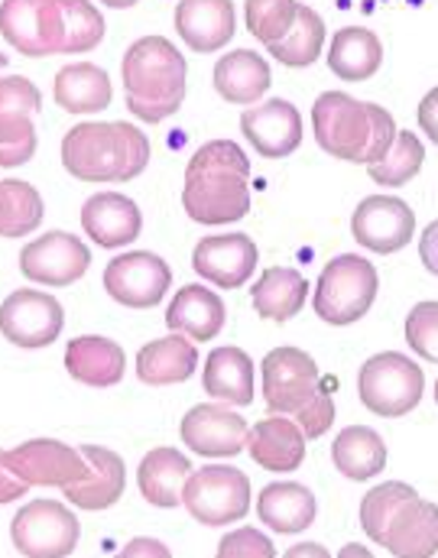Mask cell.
Returning a JSON list of instances; mask_svg holds the SVG:
<instances>
[{
	"label": "cell",
	"mask_w": 438,
	"mask_h": 558,
	"mask_svg": "<svg viewBox=\"0 0 438 558\" xmlns=\"http://www.w3.org/2000/svg\"><path fill=\"white\" fill-rule=\"evenodd\" d=\"M312 131L318 146L344 162H364L370 146V111L344 92H325L312 105Z\"/></svg>",
	"instance_id": "obj_7"
},
{
	"label": "cell",
	"mask_w": 438,
	"mask_h": 558,
	"mask_svg": "<svg viewBox=\"0 0 438 558\" xmlns=\"http://www.w3.org/2000/svg\"><path fill=\"white\" fill-rule=\"evenodd\" d=\"M423 390H426L423 367L400 351H384L361 364L357 397L374 416L400 418L413 413L423 403Z\"/></svg>",
	"instance_id": "obj_5"
},
{
	"label": "cell",
	"mask_w": 438,
	"mask_h": 558,
	"mask_svg": "<svg viewBox=\"0 0 438 558\" xmlns=\"http://www.w3.org/2000/svg\"><path fill=\"white\" fill-rule=\"evenodd\" d=\"M238 16L231 0H179L175 33L195 52H218L234 39Z\"/></svg>",
	"instance_id": "obj_21"
},
{
	"label": "cell",
	"mask_w": 438,
	"mask_h": 558,
	"mask_svg": "<svg viewBox=\"0 0 438 558\" xmlns=\"http://www.w3.org/2000/svg\"><path fill=\"white\" fill-rule=\"evenodd\" d=\"M101 3H108V7H114V10H127V7H134V3H141V0H101Z\"/></svg>",
	"instance_id": "obj_52"
},
{
	"label": "cell",
	"mask_w": 438,
	"mask_h": 558,
	"mask_svg": "<svg viewBox=\"0 0 438 558\" xmlns=\"http://www.w3.org/2000/svg\"><path fill=\"white\" fill-rule=\"evenodd\" d=\"M188 477H192V461L175 448H153L137 471L144 500L162 510H172L182 504V490Z\"/></svg>",
	"instance_id": "obj_32"
},
{
	"label": "cell",
	"mask_w": 438,
	"mask_h": 558,
	"mask_svg": "<svg viewBox=\"0 0 438 558\" xmlns=\"http://www.w3.org/2000/svg\"><path fill=\"white\" fill-rule=\"evenodd\" d=\"M377 292H380V277L374 264L361 254H341L325 264L321 277L315 282L312 308L321 322L344 328L370 312Z\"/></svg>",
	"instance_id": "obj_4"
},
{
	"label": "cell",
	"mask_w": 438,
	"mask_h": 558,
	"mask_svg": "<svg viewBox=\"0 0 438 558\" xmlns=\"http://www.w3.org/2000/svg\"><path fill=\"white\" fill-rule=\"evenodd\" d=\"M78 536H82L78 517L56 500H33L10 523V539L16 553H23L26 558L72 556Z\"/></svg>",
	"instance_id": "obj_9"
},
{
	"label": "cell",
	"mask_w": 438,
	"mask_h": 558,
	"mask_svg": "<svg viewBox=\"0 0 438 558\" xmlns=\"http://www.w3.org/2000/svg\"><path fill=\"white\" fill-rule=\"evenodd\" d=\"M295 418V425L305 432V438H321L328 428H331V422H334V400H331V387H325L299 416Z\"/></svg>",
	"instance_id": "obj_45"
},
{
	"label": "cell",
	"mask_w": 438,
	"mask_h": 558,
	"mask_svg": "<svg viewBox=\"0 0 438 558\" xmlns=\"http://www.w3.org/2000/svg\"><path fill=\"white\" fill-rule=\"evenodd\" d=\"M331 461L348 481H370L387 468V445L367 425H348L334 435Z\"/></svg>",
	"instance_id": "obj_34"
},
{
	"label": "cell",
	"mask_w": 438,
	"mask_h": 558,
	"mask_svg": "<svg viewBox=\"0 0 438 558\" xmlns=\"http://www.w3.org/2000/svg\"><path fill=\"white\" fill-rule=\"evenodd\" d=\"M419 257H423V267L438 277V218L423 231V238H419Z\"/></svg>",
	"instance_id": "obj_49"
},
{
	"label": "cell",
	"mask_w": 438,
	"mask_h": 558,
	"mask_svg": "<svg viewBox=\"0 0 438 558\" xmlns=\"http://www.w3.org/2000/svg\"><path fill=\"white\" fill-rule=\"evenodd\" d=\"M198 367V351L185 335H166L141 348L137 354V377L149 387H169L182 384L195 374Z\"/></svg>",
	"instance_id": "obj_31"
},
{
	"label": "cell",
	"mask_w": 438,
	"mask_h": 558,
	"mask_svg": "<svg viewBox=\"0 0 438 558\" xmlns=\"http://www.w3.org/2000/svg\"><path fill=\"white\" fill-rule=\"evenodd\" d=\"M241 131L260 156L283 159L302 143V114L292 101L270 98L241 114Z\"/></svg>",
	"instance_id": "obj_18"
},
{
	"label": "cell",
	"mask_w": 438,
	"mask_h": 558,
	"mask_svg": "<svg viewBox=\"0 0 438 558\" xmlns=\"http://www.w3.org/2000/svg\"><path fill=\"white\" fill-rule=\"evenodd\" d=\"M166 325L188 341H211L224 328V302L202 282L182 286L166 308Z\"/></svg>",
	"instance_id": "obj_24"
},
{
	"label": "cell",
	"mask_w": 438,
	"mask_h": 558,
	"mask_svg": "<svg viewBox=\"0 0 438 558\" xmlns=\"http://www.w3.org/2000/svg\"><path fill=\"white\" fill-rule=\"evenodd\" d=\"M92 254L69 231H49L23 247L20 270L23 277L42 286H72L88 274Z\"/></svg>",
	"instance_id": "obj_16"
},
{
	"label": "cell",
	"mask_w": 438,
	"mask_h": 558,
	"mask_svg": "<svg viewBox=\"0 0 438 558\" xmlns=\"http://www.w3.org/2000/svg\"><path fill=\"white\" fill-rule=\"evenodd\" d=\"M338 558H374V556H370V549H367V546H361V543H348V546L338 553Z\"/></svg>",
	"instance_id": "obj_51"
},
{
	"label": "cell",
	"mask_w": 438,
	"mask_h": 558,
	"mask_svg": "<svg viewBox=\"0 0 438 558\" xmlns=\"http://www.w3.org/2000/svg\"><path fill=\"white\" fill-rule=\"evenodd\" d=\"M247 451L260 468L287 474L295 471L305 458V432L290 416L260 418L247 432Z\"/></svg>",
	"instance_id": "obj_26"
},
{
	"label": "cell",
	"mask_w": 438,
	"mask_h": 558,
	"mask_svg": "<svg viewBox=\"0 0 438 558\" xmlns=\"http://www.w3.org/2000/svg\"><path fill=\"white\" fill-rule=\"evenodd\" d=\"M413 497H419L416 487H410V484H403V481H387V484H380V487H370L367 497L361 500V526H364L367 539H374V543L380 546L384 536H387L390 520H393L397 510H400L406 500H413Z\"/></svg>",
	"instance_id": "obj_39"
},
{
	"label": "cell",
	"mask_w": 438,
	"mask_h": 558,
	"mask_svg": "<svg viewBox=\"0 0 438 558\" xmlns=\"http://www.w3.org/2000/svg\"><path fill=\"white\" fill-rule=\"evenodd\" d=\"M215 558H277V549L257 526H241L221 539Z\"/></svg>",
	"instance_id": "obj_43"
},
{
	"label": "cell",
	"mask_w": 438,
	"mask_h": 558,
	"mask_svg": "<svg viewBox=\"0 0 438 558\" xmlns=\"http://www.w3.org/2000/svg\"><path fill=\"white\" fill-rule=\"evenodd\" d=\"M260 374L264 400L273 416H299L325 387H331L328 380H321L318 364L299 348H273L264 357Z\"/></svg>",
	"instance_id": "obj_8"
},
{
	"label": "cell",
	"mask_w": 438,
	"mask_h": 558,
	"mask_svg": "<svg viewBox=\"0 0 438 558\" xmlns=\"http://www.w3.org/2000/svg\"><path fill=\"white\" fill-rule=\"evenodd\" d=\"M419 128L433 143H438V85L419 101Z\"/></svg>",
	"instance_id": "obj_48"
},
{
	"label": "cell",
	"mask_w": 438,
	"mask_h": 558,
	"mask_svg": "<svg viewBox=\"0 0 438 558\" xmlns=\"http://www.w3.org/2000/svg\"><path fill=\"white\" fill-rule=\"evenodd\" d=\"M82 228L98 247L121 251L141 238L144 215L134 198L121 192H98L82 205Z\"/></svg>",
	"instance_id": "obj_19"
},
{
	"label": "cell",
	"mask_w": 438,
	"mask_h": 558,
	"mask_svg": "<svg viewBox=\"0 0 438 558\" xmlns=\"http://www.w3.org/2000/svg\"><path fill=\"white\" fill-rule=\"evenodd\" d=\"M0 33L16 52L33 59L65 52V26H62L59 0H3Z\"/></svg>",
	"instance_id": "obj_10"
},
{
	"label": "cell",
	"mask_w": 438,
	"mask_h": 558,
	"mask_svg": "<svg viewBox=\"0 0 438 558\" xmlns=\"http://www.w3.org/2000/svg\"><path fill=\"white\" fill-rule=\"evenodd\" d=\"M172 282L169 264L153 251L118 254L105 270V289L118 305L127 308H153L166 299Z\"/></svg>",
	"instance_id": "obj_15"
},
{
	"label": "cell",
	"mask_w": 438,
	"mask_h": 558,
	"mask_svg": "<svg viewBox=\"0 0 438 558\" xmlns=\"http://www.w3.org/2000/svg\"><path fill=\"white\" fill-rule=\"evenodd\" d=\"M299 16V0H247L244 20L247 29L270 49L273 43L287 39Z\"/></svg>",
	"instance_id": "obj_41"
},
{
	"label": "cell",
	"mask_w": 438,
	"mask_h": 558,
	"mask_svg": "<svg viewBox=\"0 0 438 558\" xmlns=\"http://www.w3.org/2000/svg\"><path fill=\"white\" fill-rule=\"evenodd\" d=\"M254 361L241 348H215L205 361L202 387L211 400L231 403V407H251L254 403Z\"/></svg>",
	"instance_id": "obj_27"
},
{
	"label": "cell",
	"mask_w": 438,
	"mask_h": 558,
	"mask_svg": "<svg viewBox=\"0 0 438 558\" xmlns=\"http://www.w3.org/2000/svg\"><path fill=\"white\" fill-rule=\"evenodd\" d=\"M3 461L29 487H62L65 490L88 477V461H85L82 448L75 451L72 445L56 441V438L23 441L20 448L3 451Z\"/></svg>",
	"instance_id": "obj_11"
},
{
	"label": "cell",
	"mask_w": 438,
	"mask_h": 558,
	"mask_svg": "<svg viewBox=\"0 0 438 558\" xmlns=\"http://www.w3.org/2000/svg\"><path fill=\"white\" fill-rule=\"evenodd\" d=\"M416 231V211L397 195H370L351 215L354 241L370 254H400Z\"/></svg>",
	"instance_id": "obj_13"
},
{
	"label": "cell",
	"mask_w": 438,
	"mask_h": 558,
	"mask_svg": "<svg viewBox=\"0 0 438 558\" xmlns=\"http://www.w3.org/2000/svg\"><path fill=\"white\" fill-rule=\"evenodd\" d=\"M182 208L192 221L218 228L251 211V159L234 140H208L185 166Z\"/></svg>",
	"instance_id": "obj_1"
},
{
	"label": "cell",
	"mask_w": 438,
	"mask_h": 558,
	"mask_svg": "<svg viewBox=\"0 0 438 558\" xmlns=\"http://www.w3.org/2000/svg\"><path fill=\"white\" fill-rule=\"evenodd\" d=\"M390 556L397 558H433L438 553V507L413 497L406 500L397 517L387 526V536L380 543Z\"/></svg>",
	"instance_id": "obj_23"
},
{
	"label": "cell",
	"mask_w": 438,
	"mask_h": 558,
	"mask_svg": "<svg viewBox=\"0 0 438 558\" xmlns=\"http://www.w3.org/2000/svg\"><path fill=\"white\" fill-rule=\"evenodd\" d=\"M436 407H438V380H436Z\"/></svg>",
	"instance_id": "obj_53"
},
{
	"label": "cell",
	"mask_w": 438,
	"mask_h": 558,
	"mask_svg": "<svg viewBox=\"0 0 438 558\" xmlns=\"http://www.w3.org/2000/svg\"><path fill=\"white\" fill-rule=\"evenodd\" d=\"M215 92L231 105H257L270 92V65L254 49H234L215 65Z\"/></svg>",
	"instance_id": "obj_29"
},
{
	"label": "cell",
	"mask_w": 438,
	"mask_h": 558,
	"mask_svg": "<svg viewBox=\"0 0 438 558\" xmlns=\"http://www.w3.org/2000/svg\"><path fill=\"white\" fill-rule=\"evenodd\" d=\"M321 46H325V20L315 10H308L305 3H299V16L292 23L290 36L273 43L270 56L290 69H305L321 56Z\"/></svg>",
	"instance_id": "obj_37"
},
{
	"label": "cell",
	"mask_w": 438,
	"mask_h": 558,
	"mask_svg": "<svg viewBox=\"0 0 438 558\" xmlns=\"http://www.w3.org/2000/svg\"><path fill=\"white\" fill-rule=\"evenodd\" d=\"M251 425L228 407H195L182 418V441L205 458H234L247 445Z\"/></svg>",
	"instance_id": "obj_20"
},
{
	"label": "cell",
	"mask_w": 438,
	"mask_h": 558,
	"mask_svg": "<svg viewBox=\"0 0 438 558\" xmlns=\"http://www.w3.org/2000/svg\"><path fill=\"white\" fill-rule=\"evenodd\" d=\"M118 558H172V553L159 543V539H149V536H141V539H131Z\"/></svg>",
	"instance_id": "obj_46"
},
{
	"label": "cell",
	"mask_w": 438,
	"mask_h": 558,
	"mask_svg": "<svg viewBox=\"0 0 438 558\" xmlns=\"http://www.w3.org/2000/svg\"><path fill=\"white\" fill-rule=\"evenodd\" d=\"M62 322H65L62 305L49 292H39V289H16L0 305L3 338L26 351L52 344L62 331Z\"/></svg>",
	"instance_id": "obj_14"
},
{
	"label": "cell",
	"mask_w": 438,
	"mask_h": 558,
	"mask_svg": "<svg viewBox=\"0 0 438 558\" xmlns=\"http://www.w3.org/2000/svg\"><path fill=\"white\" fill-rule=\"evenodd\" d=\"M257 244L234 231V234H211L195 244L192 267L195 274L218 286V289H241L257 270Z\"/></svg>",
	"instance_id": "obj_17"
},
{
	"label": "cell",
	"mask_w": 438,
	"mask_h": 558,
	"mask_svg": "<svg viewBox=\"0 0 438 558\" xmlns=\"http://www.w3.org/2000/svg\"><path fill=\"white\" fill-rule=\"evenodd\" d=\"M39 111V92L23 75L0 78V169H16L36 153L33 118Z\"/></svg>",
	"instance_id": "obj_12"
},
{
	"label": "cell",
	"mask_w": 438,
	"mask_h": 558,
	"mask_svg": "<svg viewBox=\"0 0 438 558\" xmlns=\"http://www.w3.org/2000/svg\"><path fill=\"white\" fill-rule=\"evenodd\" d=\"M26 490H29V484L20 481V477L7 468L3 451H0V504H13V500H20Z\"/></svg>",
	"instance_id": "obj_47"
},
{
	"label": "cell",
	"mask_w": 438,
	"mask_h": 558,
	"mask_svg": "<svg viewBox=\"0 0 438 558\" xmlns=\"http://www.w3.org/2000/svg\"><path fill=\"white\" fill-rule=\"evenodd\" d=\"M406 344L416 357L438 364V302H419L406 315Z\"/></svg>",
	"instance_id": "obj_42"
},
{
	"label": "cell",
	"mask_w": 438,
	"mask_h": 558,
	"mask_svg": "<svg viewBox=\"0 0 438 558\" xmlns=\"http://www.w3.org/2000/svg\"><path fill=\"white\" fill-rule=\"evenodd\" d=\"M65 371L85 387H114L124 380V348L101 335H82L65 348Z\"/></svg>",
	"instance_id": "obj_25"
},
{
	"label": "cell",
	"mask_w": 438,
	"mask_h": 558,
	"mask_svg": "<svg viewBox=\"0 0 438 558\" xmlns=\"http://www.w3.org/2000/svg\"><path fill=\"white\" fill-rule=\"evenodd\" d=\"M65 26V52H88L105 39V16L92 0H59Z\"/></svg>",
	"instance_id": "obj_40"
},
{
	"label": "cell",
	"mask_w": 438,
	"mask_h": 558,
	"mask_svg": "<svg viewBox=\"0 0 438 558\" xmlns=\"http://www.w3.org/2000/svg\"><path fill=\"white\" fill-rule=\"evenodd\" d=\"M257 513H260V523L270 526L273 533L295 536L315 523V497L305 484L277 481V484H267L260 490Z\"/></svg>",
	"instance_id": "obj_30"
},
{
	"label": "cell",
	"mask_w": 438,
	"mask_h": 558,
	"mask_svg": "<svg viewBox=\"0 0 438 558\" xmlns=\"http://www.w3.org/2000/svg\"><path fill=\"white\" fill-rule=\"evenodd\" d=\"M52 95L69 114H98L111 105V78L101 65L75 62L56 72Z\"/></svg>",
	"instance_id": "obj_33"
},
{
	"label": "cell",
	"mask_w": 438,
	"mask_h": 558,
	"mask_svg": "<svg viewBox=\"0 0 438 558\" xmlns=\"http://www.w3.org/2000/svg\"><path fill=\"white\" fill-rule=\"evenodd\" d=\"M384 65L380 36L367 26H344L331 36L328 69L344 82H367Z\"/></svg>",
	"instance_id": "obj_28"
},
{
	"label": "cell",
	"mask_w": 438,
	"mask_h": 558,
	"mask_svg": "<svg viewBox=\"0 0 438 558\" xmlns=\"http://www.w3.org/2000/svg\"><path fill=\"white\" fill-rule=\"evenodd\" d=\"M121 78L127 111L144 124L172 118L185 101V59L166 36L137 39L124 56Z\"/></svg>",
	"instance_id": "obj_3"
},
{
	"label": "cell",
	"mask_w": 438,
	"mask_h": 558,
	"mask_svg": "<svg viewBox=\"0 0 438 558\" xmlns=\"http://www.w3.org/2000/svg\"><path fill=\"white\" fill-rule=\"evenodd\" d=\"M182 507L205 526H228L251 510V481L231 464H205L192 471L182 490Z\"/></svg>",
	"instance_id": "obj_6"
},
{
	"label": "cell",
	"mask_w": 438,
	"mask_h": 558,
	"mask_svg": "<svg viewBox=\"0 0 438 558\" xmlns=\"http://www.w3.org/2000/svg\"><path fill=\"white\" fill-rule=\"evenodd\" d=\"M85 461H88V477L65 487V500L75 504L78 510H108L121 500L124 484H127V471L118 451L101 448V445H85L82 448Z\"/></svg>",
	"instance_id": "obj_22"
},
{
	"label": "cell",
	"mask_w": 438,
	"mask_h": 558,
	"mask_svg": "<svg viewBox=\"0 0 438 558\" xmlns=\"http://www.w3.org/2000/svg\"><path fill=\"white\" fill-rule=\"evenodd\" d=\"M149 162V140L137 124H75L62 140V166L82 182H131Z\"/></svg>",
	"instance_id": "obj_2"
},
{
	"label": "cell",
	"mask_w": 438,
	"mask_h": 558,
	"mask_svg": "<svg viewBox=\"0 0 438 558\" xmlns=\"http://www.w3.org/2000/svg\"><path fill=\"white\" fill-rule=\"evenodd\" d=\"M42 225V198L29 182L0 179V238H23Z\"/></svg>",
	"instance_id": "obj_36"
},
{
	"label": "cell",
	"mask_w": 438,
	"mask_h": 558,
	"mask_svg": "<svg viewBox=\"0 0 438 558\" xmlns=\"http://www.w3.org/2000/svg\"><path fill=\"white\" fill-rule=\"evenodd\" d=\"M367 111H370V146H367L364 166H374V162H380L393 149L400 131H397V121H393V114L387 108L367 101Z\"/></svg>",
	"instance_id": "obj_44"
},
{
	"label": "cell",
	"mask_w": 438,
	"mask_h": 558,
	"mask_svg": "<svg viewBox=\"0 0 438 558\" xmlns=\"http://www.w3.org/2000/svg\"><path fill=\"white\" fill-rule=\"evenodd\" d=\"M423 162H426V146H423V140L416 137L413 131H400L393 149H390L380 162L367 166V172H370V179H374L380 189H403L406 182H413V179L419 175Z\"/></svg>",
	"instance_id": "obj_38"
},
{
	"label": "cell",
	"mask_w": 438,
	"mask_h": 558,
	"mask_svg": "<svg viewBox=\"0 0 438 558\" xmlns=\"http://www.w3.org/2000/svg\"><path fill=\"white\" fill-rule=\"evenodd\" d=\"M251 299H254V308L260 318L290 322L302 312V305L308 299V279L292 267H270L260 274Z\"/></svg>",
	"instance_id": "obj_35"
},
{
	"label": "cell",
	"mask_w": 438,
	"mask_h": 558,
	"mask_svg": "<svg viewBox=\"0 0 438 558\" xmlns=\"http://www.w3.org/2000/svg\"><path fill=\"white\" fill-rule=\"evenodd\" d=\"M283 558H331V553L325 546H318V543H299Z\"/></svg>",
	"instance_id": "obj_50"
}]
</instances>
